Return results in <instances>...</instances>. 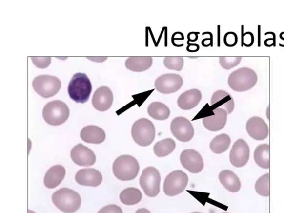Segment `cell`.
<instances>
[{
	"label": "cell",
	"instance_id": "obj_17",
	"mask_svg": "<svg viewBox=\"0 0 284 213\" xmlns=\"http://www.w3.org/2000/svg\"><path fill=\"white\" fill-rule=\"evenodd\" d=\"M213 112V115L203 119V124L206 129L217 132L224 128L228 114L225 109L220 108L214 109Z\"/></svg>",
	"mask_w": 284,
	"mask_h": 213
},
{
	"label": "cell",
	"instance_id": "obj_33",
	"mask_svg": "<svg viewBox=\"0 0 284 213\" xmlns=\"http://www.w3.org/2000/svg\"><path fill=\"white\" fill-rule=\"evenodd\" d=\"M238 38L236 33L228 32L226 33L224 37V43L226 46L233 47L236 46Z\"/></svg>",
	"mask_w": 284,
	"mask_h": 213
},
{
	"label": "cell",
	"instance_id": "obj_23",
	"mask_svg": "<svg viewBox=\"0 0 284 213\" xmlns=\"http://www.w3.org/2000/svg\"><path fill=\"white\" fill-rule=\"evenodd\" d=\"M219 180L225 189L232 192L240 191L241 182L240 179L233 171L224 170L219 174Z\"/></svg>",
	"mask_w": 284,
	"mask_h": 213
},
{
	"label": "cell",
	"instance_id": "obj_44",
	"mask_svg": "<svg viewBox=\"0 0 284 213\" xmlns=\"http://www.w3.org/2000/svg\"><path fill=\"white\" fill-rule=\"evenodd\" d=\"M284 32H283L281 33V34H280L279 38H280V39H281L282 40L284 41V38H283V35L284 34ZM279 46L284 47V45H282V44H279Z\"/></svg>",
	"mask_w": 284,
	"mask_h": 213
},
{
	"label": "cell",
	"instance_id": "obj_45",
	"mask_svg": "<svg viewBox=\"0 0 284 213\" xmlns=\"http://www.w3.org/2000/svg\"><path fill=\"white\" fill-rule=\"evenodd\" d=\"M28 213H36L35 212H34V211H32L30 210H28Z\"/></svg>",
	"mask_w": 284,
	"mask_h": 213
},
{
	"label": "cell",
	"instance_id": "obj_24",
	"mask_svg": "<svg viewBox=\"0 0 284 213\" xmlns=\"http://www.w3.org/2000/svg\"><path fill=\"white\" fill-rule=\"evenodd\" d=\"M153 59L151 57H131L125 61V65L129 70L142 72L148 70L152 67Z\"/></svg>",
	"mask_w": 284,
	"mask_h": 213
},
{
	"label": "cell",
	"instance_id": "obj_32",
	"mask_svg": "<svg viewBox=\"0 0 284 213\" xmlns=\"http://www.w3.org/2000/svg\"><path fill=\"white\" fill-rule=\"evenodd\" d=\"M242 60V57H221L219 61L223 68L229 70L237 66Z\"/></svg>",
	"mask_w": 284,
	"mask_h": 213
},
{
	"label": "cell",
	"instance_id": "obj_42",
	"mask_svg": "<svg viewBox=\"0 0 284 213\" xmlns=\"http://www.w3.org/2000/svg\"><path fill=\"white\" fill-rule=\"evenodd\" d=\"M244 26H242V46H244Z\"/></svg>",
	"mask_w": 284,
	"mask_h": 213
},
{
	"label": "cell",
	"instance_id": "obj_25",
	"mask_svg": "<svg viewBox=\"0 0 284 213\" xmlns=\"http://www.w3.org/2000/svg\"><path fill=\"white\" fill-rule=\"evenodd\" d=\"M254 159L257 165L263 169H270V146L262 144L255 149Z\"/></svg>",
	"mask_w": 284,
	"mask_h": 213
},
{
	"label": "cell",
	"instance_id": "obj_3",
	"mask_svg": "<svg viewBox=\"0 0 284 213\" xmlns=\"http://www.w3.org/2000/svg\"><path fill=\"white\" fill-rule=\"evenodd\" d=\"M137 160L131 155H123L118 157L113 165V172L116 178L122 181L135 179L140 171Z\"/></svg>",
	"mask_w": 284,
	"mask_h": 213
},
{
	"label": "cell",
	"instance_id": "obj_16",
	"mask_svg": "<svg viewBox=\"0 0 284 213\" xmlns=\"http://www.w3.org/2000/svg\"><path fill=\"white\" fill-rule=\"evenodd\" d=\"M113 102V94L106 86L97 89L92 98V105L100 112L107 111L111 107Z\"/></svg>",
	"mask_w": 284,
	"mask_h": 213
},
{
	"label": "cell",
	"instance_id": "obj_4",
	"mask_svg": "<svg viewBox=\"0 0 284 213\" xmlns=\"http://www.w3.org/2000/svg\"><path fill=\"white\" fill-rule=\"evenodd\" d=\"M52 200L59 210L66 213L78 211L81 205V198L78 192L67 188L56 191L52 195Z\"/></svg>",
	"mask_w": 284,
	"mask_h": 213
},
{
	"label": "cell",
	"instance_id": "obj_20",
	"mask_svg": "<svg viewBox=\"0 0 284 213\" xmlns=\"http://www.w3.org/2000/svg\"><path fill=\"white\" fill-rule=\"evenodd\" d=\"M211 105L216 106V108L222 107L230 114L234 110L235 104L233 98L230 93L224 90H218L211 98Z\"/></svg>",
	"mask_w": 284,
	"mask_h": 213
},
{
	"label": "cell",
	"instance_id": "obj_21",
	"mask_svg": "<svg viewBox=\"0 0 284 213\" xmlns=\"http://www.w3.org/2000/svg\"><path fill=\"white\" fill-rule=\"evenodd\" d=\"M80 136L82 140L92 144H101L106 137L104 130L98 126H87L81 130Z\"/></svg>",
	"mask_w": 284,
	"mask_h": 213
},
{
	"label": "cell",
	"instance_id": "obj_31",
	"mask_svg": "<svg viewBox=\"0 0 284 213\" xmlns=\"http://www.w3.org/2000/svg\"><path fill=\"white\" fill-rule=\"evenodd\" d=\"M184 59L182 57H165L163 61L166 68L177 71L182 70L184 66Z\"/></svg>",
	"mask_w": 284,
	"mask_h": 213
},
{
	"label": "cell",
	"instance_id": "obj_40",
	"mask_svg": "<svg viewBox=\"0 0 284 213\" xmlns=\"http://www.w3.org/2000/svg\"><path fill=\"white\" fill-rule=\"evenodd\" d=\"M198 34L199 33L196 32H189L187 36L188 39L187 43H189V42H196L198 39Z\"/></svg>",
	"mask_w": 284,
	"mask_h": 213
},
{
	"label": "cell",
	"instance_id": "obj_46",
	"mask_svg": "<svg viewBox=\"0 0 284 213\" xmlns=\"http://www.w3.org/2000/svg\"><path fill=\"white\" fill-rule=\"evenodd\" d=\"M202 213L199 212H192V213Z\"/></svg>",
	"mask_w": 284,
	"mask_h": 213
},
{
	"label": "cell",
	"instance_id": "obj_29",
	"mask_svg": "<svg viewBox=\"0 0 284 213\" xmlns=\"http://www.w3.org/2000/svg\"><path fill=\"white\" fill-rule=\"evenodd\" d=\"M176 147V142L173 139L167 138L156 143L153 151L158 157H164L171 154Z\"/></svg>",
	"mask_w": 284,
	"mask_h": 213
},
{
	"label": "cell",
	"instance_id": "obj_30",
	"mask_svg": "<svg viewBox=\"0 0 284 213\" xmlns=\"http://www.w3.org/2000/svg\"><path fill=\"white\" fill-rule=\"evenodd\" d=\"M255 189L257 193L264 197L270 196V173L263 175L255 184Z\"/></svg>",
	"mask_w": 284,
	"mask_h": 213
},
{
	"label": "cell",
	"instance_id": "obj_39",
	"mask_svg": "<svg viewBox=\"0 0 284 213\" xmlns=\"http://www.w3.org/2000/svg\"><path fill=\"white\" fill-rule=\"evenodd\" d=\"M188 43V46L186 47V50L189 52H197L200 50V47L197 44Z\"/></svg>",
	"mask_w": 284,
	"mask_h": 213
},
{
	"label": "cell",
	"instance_id": "obj_36",
	"mask_svg": "<svg viewBox=\"0 0 284 213\" xmlns=\"http://www.w3.org/2000/svg\"><path fill=\"white\" fill-rule=\"evenodd\" d=\"M254 43V36L252 32H246L244 34V46L250 47L253 46Z\"/></svg>",
	"mask_w": 284,
	"mask_h": 213
},
{
	"label": "cell",
	"instance_id": "obj_35",
	"mask_svg": "<svg viewBox=\"0 0 284 213\" xmlns=\"http://www.w3.org/2000/svg\"><path fill=\"white\" fill-rule=\"evenodd\" d=\"M97 213H123L122 210L115 204H109L101 209Z\"/></svg>",
	"mask_w": 284,
	"mask_h": 213
},
{
	"label": "cell",
	"instance_id": "obj_38",
	"mask_svg": "<svg viewBox=\"0 0 284 213\" xmlns=\"http://www.w3.org/2000/svg\"><path fill=\"white\" fill-rule=\"evenodd\" d=\"M184 40V35L182 34V32H176L174 33L172 36V43L175 46V43H174V41L176 40Z\"/></svg>",
	"mask_w": 284,
	"mask_h": 213
},
{
	"label": "cell",
	"instance_id": "obj_41",
	"mask_svg": "<svg viewBox=\"0 0 284 213\" xmlns=\"http://www.w3.org/2000/svg\"><path fill=\"white\" fill-rule=\"evenodd\" d=\"M258 46L261 47V26L259 25L258 27Z\"/></svg>",
	"mask_w": 284,
	"mask_h": 213
},
{
	"label": "cell",
	"instance_id": "obj_10",
	"mask_svg": "<svg viewBox=\"0 0 284 213\" xmlns=\"http://www.w3.org/2000/svg\"><path fill=\"white\" fill-rule=\"evenodd\" d=\"M170 130L174 137L182 142L192 140L194 135L193 125L188 119L183 117L174 118L170 124Z\"/></svg>",
	"mask_w": 284,
	"mask_h": 213
},
{
	"label": "cell",
	"instance_id": "obj_37",
	"mask_svg": "<svg viewBox=\"0 0 284 213\" xmlns=\"http://www.w3.org/2000/svg\"><path fill=\"white\" fill-rule=\"evenodd\" d=\"M271 34L273 35V38L267 39L265 40L264 44L266 47H270L271 46H276V35L273 32H266L265 35H267Z\"/></svg>",
	"mask_w": 284,
	"mask_h": 213
},
{
	"label": "cell",
	"instance_id": "obj_26",
	"mask_svg": "<svg viewBox=\"0 0 284 213\" xmlns=\"http://www.w3.org/2000/svg\"><path fill=\"white\" fill-rule=\"evenodd\" d=\"M147 112L150 117L158 121L167 120L170 114L168 106L160 102H154L150 104Z\"/></svg>",
	"mask_w": 284,
	"mask_h": 213
},
{
	"label": "cell",
	"instance_id": "obj_15",
	"mask_svg": "<svg viewBox=\"0 0 284 213\" xmlns=\"http://www.w3.org/2000/svg\"><path fill=\"white\" fill-rule=\"evenodd\" d=\"M71 157L76 165L82 167L92 166L96 161L93 151L81 143L72 149Z\"/></svg>",
	"mask_w": 284,
	"mask_h": 213
},
{
	"label": "cell",
	"instance_id": "obj_7",
	"mask_svg": "<svg viewBox=\"0 0 284 213\" xmlns=\"http://www.w3.org/2000/svg\"><path fill=\"white\" fill-rule=\"evenodd\" d=\"M36 93L40 96L48 98L56 95L61 88V81L58 77L49 75H40L32 82Z\"/></svg>",
	"mask_w": 284,
	"mask_h": 213
},
{
	"label": "cell",
	"instance_id": "obj_28",
	"mask_svg": "<svg viewBox=\"0 0 284 213\" xmlns=\"http://www.w3.org/2000/svg\"><path fill=\"white\" fill-rule=\"evenodd\" d=\"M142 198L141 192L136 188H128L122 191L120 195L121 202L126 206H134L139 203Z\"/></svg>",
	"mask_w": 284,
	"mask_h": 213
},
{
	"label": "cell",
	"instance_id": "obj_18",
	"mask_svg": "<svg viewBox=\"0 0 284 213\" xmlns=\"http://www.w3.org/2000/svg\"><path fill=\"white\" fill-rule=\"evenodd\" d=\"M75 180L80 185L96 187L102 182V174L99 170L93 169L80 170L76 174Z\"/></svg>",
	"mask_w": 284,
	"mask_h": 213
},
{
	"label": "cell",
	"instance_id": "obj_11",
	"mask_svg": "<svg viewBox=\"0 0 284 213\" xmlns=\"http://www.w3.org/2000/svg\"><path fill=\"white\" fill-rule=\"evenodd\" d=\"M183 84L182 77L176 73H167L158 77L155 86L157 91L163 94H171L180 90Z\"/></svg>",
	"mask_w": 284,
	"mask_h": 213
},
{
	"label": "cell",
	"instance_id": "obj_1",
	"mask_svg": "<svg viewBox=\"0 0 284 213\" xmlns=\"http://www.w3.org/2000/svg\"><path fill=\"white\" fill-rule=\"evenodd\" d=\"M92 86L88 76L83 73H76L68 87L69 96L76 103L84 104L89 100Z\"/></svg>",
	"mask_w": 284,
	"mask_h": 213
},
{
	"label": "cell",
	"instance_id": "obj_14",
	"mask_svg": "<svg viewBox=\"0 0 284 213\" xmlns=\"http://www.w3.org/2000/svg\"><path fill=\"white\" fill-rule=\"evenodd\" d=\"M246 129L250 137L257 141H263L269 136V129L266 123L261 117L254 116L249 119Z\"/></svg>",
	"mask_w": 284,
	"mask_h": 213
},
{
	"label": "cell",
	"instance_id": "obj_47",
	"mask_svg": "<svg viewBox=\"0 0 284 213\" xmlns=\"http://www.w3.org/2000/svg\"><path fill=\"white\" fill-rule=\"evenodd\" d=\"M229 213L225 212V213Z\"/></svg>",
	"mask_w": 284,
	"mask_h": 213
},
{
	"label": "cell",
	"instance_id": "obj_12",
	"mask_svg": "<svg viewBox=\"0 0 284 213\" xmlns=\"http://www.w3.org/2000/svg\"><path fill=\"white\" fill-rule=\"evenodd\" d=\"M250 157V148L244 139H239L234 143L230 152V162L237 168L244 167Z\"/></svg>",
	"mask_w": 284,
	"mask_h": 213
},
{
	"label": "cell",
	"instance_id": "obj_8",
	"mask_svg": "<svg viewBox=\"0 0 284 213\" xmlns=\"http://www.w3.org/2000/svg\"><path fill=\"white\" fill-rule=\"evenodd\" d=\"M161 174L155 167L146 168L141 174L140 184L146 195L156 197L160 192Z\"/></svg>",
	"mask_w": 284,
	"mask_h": 213
},
{
	"label": "cell",
	"instance_id": "obj_2",
	"mask_svg": "<svg viewBox=\"0 0 284 213\" xmlns=\"http://www.w3.org/2000/svg\"><path fill=\"white\" fill-rule=\"evenodd\" d=\"M258 82V75L253 69L242 67L229 75L228 83L233 91L242 92L252 89Z\"/></svg>",
	"mask_w": 284,
	"mask_h": 213
},
{
	"label": "cell",
	"instance_id": "obj_34",
	"mask_svg": "<svg viewBox=\"0 0 284 213\" xmlns=\"http://www.w3.org/2000/svg\"><path fill=\"white\" fill-rule=\"evenodd\" d=\"M36 67L40 68H47L51 64V57H31Z\"/></svg>",
	"mask_w": 284,
	"mask_h": 213
},
{
	"label": "cell",
	"instance_id": "obj_19",
	"mask_svg": "<svg viewBox=\"0 0 284 213\" xmlns=\"http://www.w3.org/2000/svg\"><path fill=\"white\" fill-rule=\"evenodd\" d=\"M202 95L198 89H192L186 91L178 97V106L184 110L192 109L196 107L202 100Z\"/></svg>",
	"mask_w": 284,
	"mask_h": 213
},
{
	"label": "cell",
	"instance_id": "obj_43",
	"mask_svg": "<svg viewBox=\"0 0 284 213\" xmlns=\"http://www.w3.org/2000/svg\"><path fill=\"white\" fill-rule=\"evenodd\" d=\"M135 213H151L147 209L141 208L138 210Z\"/></svg>",
	"mask_w": 284,
	"mask_h": 213
},
{
	"label": "cell",
	"instance_id": "obj_22",
	"mask_svg": "<svg viewBox=\"0 0 284 213\" xmlns=\"http://www.w3.org/2000/svg\"><path fill=\"white\" fill-rule=\"evenodd\" d=\"M66 173V170L62 166L56 165L52 167L44 176V186L49 189L58 187L62 182Z\"/></svg>",
	"mask_w": 284,
	"mask_h": 213
},
{
	"label": "cell",
	"instance_id": "obj_13",
	"mask_svg": "<svg viewBox=\"0 0 284 213\" xmlns=\"http://www.w3.org/2000/svg\"><path fill=\"white\" fill-rule=\"evenodd\" d=\"M180 161L183 167L190 173L197 174L203 170L204 162L201 155L194 149L182 151Z\"/></svg>",
	"mask_w": 284,
	"mask_h": 213
},
{
	"label": "cell",
	"instance_id": "obj_27",
	"mask_svg": "<svg viewBox=\"0 0 284 213\" xmlns=\"http://www.w3.org/2000/svg\"><path fill=\"white\" fill-rule=\"evenodd\" d=\"M231 139L228 134L223 133L215 137L210 143V149L214 153L222 154L228 150Z\"/></svg>",
	"mask_w": 284,
	"mask_h": 213
},
{
	"label": "cell",
	"instance_id": "obj_9",
	"mask_svg": "<svg viewBox=\"0 0 284 213\" xmlns=\"http://www.w3.org/2000/svg\"><path fill=\"white\" fill-rule=\"evenodd\" d=\"M189 178L187 174L182 170L171 172L165 178L163 191L165 195L175 196L184 191L188 185Z\"/></svg>",
	"mask_w": 284,
	"mask_h": 213
},
{
	"label": "cell",
	"instance_id": "obj_6",
	"mask_svg": "<svg viewBox=\"0 0 284 213\" xmlns=\"http://www.w3.org/2000/svg\"><path fill=\"white\" fill-rule=\"evenodd\" d=\"M132 137L137 145L142 147L151 145L156 137V128L153 122L147 118H141L134 123Z\"/></svg>",
	"mask_w": 284,
	"mask_h": 213
},
{
	"label": "cell",
	"instance_id": "obj_5",
	"mask_svg": "<svg viewBox=\"0 0 284 213\" xmlns=\"http://www.w3.org/2000/svg\"><path fill=\"white\" fill-rule=\"evenodd\" d=\"M44 121L51 126H58L66 122L70 116V109L64 102L55 100L48 102L43 109Z\"/></svg>",
	"mask_w": 284,
	"mask_h": 213
}]
</instances>
